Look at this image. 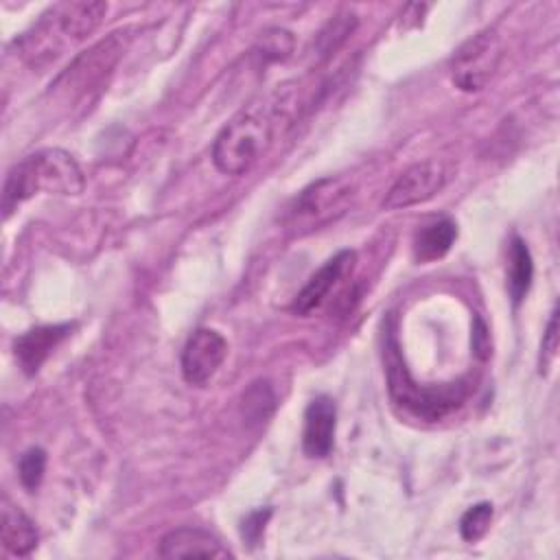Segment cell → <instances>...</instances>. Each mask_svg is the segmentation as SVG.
<instances>
[{"label":"cell","instance_id":"8fae6325","mask_svg":"<svg viewBox=\"0 0 560 560\" xmlns=\"http://www.w3.org/2000/svg\"><path fill=\"white\" fill-rule=\"evenodd\" d=\"M337 431V405L330 396H315L304 411L302 451L311 459H324L335 446Z\"/></svg>","mask_w":560,"mask_h":560},{"label":"cell","instance_id":"9a60e30c","mask_svg":"<svg viewBox=\"0 0 560 560\" xmlns=\"http://www.w3.org/2000/svg\"><path fill=\"white\" fill-rule=\"evenodd\" d=\"M457 238V223L451 217H440L422 225L413 236V256L418 262L442 258Z\"/></svg>","mask_w":560,"mask_h":560},{"label":"cell","instance_id":"ffe728a7","mask_svg":"<svg viewBox=\"0 0 560 560\" xmlns=\"http://www.w3.org/2000/svg\"><path fill=\"white\" fill-rule=\"evenodd\" d=\"M260 55L267 61H282L293 52V35L284 28H269L258 42Z\"/></svg>","mask_w":560,"mask_h":560},{"label":"cell","instance_id":"e0dca14e","mask_svg":"<svg viewBox=\"0 0 560 560\" xmlns=\"http://www.w3.org/2000/svg\"><path fill=\"white\" fill-rule=\"evenodd\" d=\"M241 409H243V416H245L247 424L265 422L276 409V394H273L271 385L267 381L252 383L247 387V392L243 394Z\"/></svg>","mask_w":560,"mask_h":560},{"label":"cell","instance_id":"52a82bcc","mask_svg":"<svg viewBox=\"0 0 560 560\" xmlns=\"http://www.w3.org/2000/svg\"><path fill=\"white\" fill-rule=\"evenodd\" d=\"M503 59V42L494 28L468 37L451 57V81L462 92H479L497 74Z\"/></svg>","mask_w":560,"mask_h":560},{"label":"cell","instance_id":"44dd1931","mask_svg":"<svg viewBox=\"0 0 560 560\" xmlns=\"http://www.w3.org/2000/svg\"><path fill=\"white\" fill-rule=\"evenodd\" d=\"M357 20L352 13H341V15H335L328 26L322 31V37H319V46H322V52H330L335 50L354 28Z\"/></svg>","mask_w":560,"mask_h":560},{"label":"cell","instance_id":"7a4b0ae2","mask_svg":"<svg viewBox=\"0 0 560 560\" xmlns=\"http://www.w3.org/2000/svg\"><path fill=\"white\" fill-rule=\"evenodd\" d=\"M83 186L85 177L72 153L63 149L37 151L11 166L7 173L2 190L4 217L37 192L79 195Z\"/></svg>","mask_w":560,"mask_h":560},{"label":"cell","instance_id":"2e32d148","mask_svg":"<svg viewBox=\"0 0 560 560\" xmlns=\"http://www.w3.org/2000/svg\"><path fill=\"white\" fill-rule=\"evenodd\" d=\"M534 280V260L527 243L521 236H512L510 247H508V293L518 306L525 295L529 293Z\"/></svg>","mask_w":560,"mask_h":560},{"label":"cell","instance_id":"5bb4252c","mask_svg":"<svg viewBox=\"0 0 560 560\" xmlns=\"http://www.w3.org/2000/svg\"><path fill=\"white\" fill-rule=\"evenodd\" d=\"M0 538L7 551L13 556H28L39 540L35 523L7 497L2 499V521H0Z\"/></svg>","mask_w":560,"mask_h":560},{"label":"cell","instance_id":"603a6c76","mask_svg":"<svg viewBox=\"0 0 560 560\" xmlns=\"http://www.w3.org/2000/svg\"><path fill=\"white\" fill-rule=\"evenodd\" d=\"M271 516V508H265V510H254L249 512L243 523H241V536L249 542V545H256L260 538H262V532H265V525Z\"/></svg>","mask_w":560,"mask_h":560},{"label":"cell","instance_id":"cb8c5ba5","mask_svg":"<svg viewBox=\"0 0 560 560\" xmlns=\"http://www.w3.org/2000/svg\"><path fill=\"white\" fill-rule=\"evenodd\" d=\"M472 346H475V352L486 359L488 357V348H490V341H488V332H486V326L483 322L477 317L475 322V328H472Z\"/></svg>","mask_w":560,"mask_h":560},{"label":"cell","instance_id":"5b68a950","mask_svg":"<svg viewBox=\"0 0 560 560\" xmlns=\"http://www.w3.org/2000/svg\"><path fill=\"white\" fill-rule=\"evenodd\" d=\"M352 199V184L343 177H322L306 186L291 201L284 214L287 230L295 234L313 232L341 217Z\"/></svg>","mask_w":560,"mask_h":560},{"label":"cell","instance_id":"30bf717a","mask_svg":"<svg viewBox=\"0 0 560 560\" xmlns=\"http://www.w3.org/2000/svg\"><path fill=\"white\" fill-rule=\"evenodd\" d=\"M354 262L357 254L352 249H341L339 254L328 258L300 289L291 304V311L300 317H306L308 313L319 308L326 302L328 293L354 269Z\"/></svg>","mask_w":560,"mask_h":560},{"label":"cell","instance_id":"277c9868","mask_svg":"<svg viewBox=\"0 0 560 560\" xmlns=\"http://www.w3.org/2000/svg\"><path fill=\"white\" fill-rule=\"evenodd\" d=\"M389 368H387V383L389 394L396 405L411 411L413 416H420L424 420H440L455 407H459L466 398V385H444V387H422L418 385L407 368L398 361V354L394 352V337H389Z\"/></svg>","mask_w":560,"mask_h":560},{"label":"cell","instance_id":"6da1fadb","mask_svg":"<svg viewBox=\"0 0 560 560\" xmlns=\"http://www.w3.org/2000/svg\"><path fill=\"white\" fill-rule=\"evenodd\" d=\"M107 2L101 0L55 4L42 15L39 24L20 39L22 57L31 66H44L55 61L68 44H79L88 39L103 24Z\"/></svg>","mask_w":560,"mask_h":560},{"label":"cell","instance_id":"7402d4cb","mask_svg":"<svg viewBox=\"0 0 560 560\" xmlns=\"http://www.w3.org/2000/svg\"><path fill=\"white\" fill-rule=\"evenodd\" d=\"M558 354V308L553 306L551 317L547 322V328L542 332V341H540V374L549 370V365L553 363Z\"/></svg>","mask_w":560,"mask_h":560},{"label":"cell","instance_id":"4fadbf2b","mask_svg":"<svg viewBox=\"0 0 560 560\" xmlns=\"http://www.w3.org/2000/svg\"><path fill=\"white\" fill-rule=\"evenodd\" d=\"M158 553L162 558H232V551L206 529L177 527L162 536Z\"/></svg>","mask_w":560,"mask_h":560},{"label":"cell","instance_id":"8992f818","mask_svg":"<svg viewBox=\"0 0 560 560\" xmlns=\"http://www.w3.org/2000/svg\"><path fill=\"white\" fill-rule=\"evenodd\" d=\"M127 44H129L127 31L112 33L109 37L101 39L90 50L79 55L66 68V72L57 79V83L50 88H59L66 96H72V98H85L92 90H98L105 83V79L116 68Z\"/></svg>","mask_w":560,"mask_h":560},{"label":"cell","instance_id":"9c48e42d","mask_svg":"<svg viewBox=\"0 0 560 560\" xmlns=\"http://www.w3.org/2000/svg\"><path fill=\"white\" fill-rule=\"evenodd\" d=\"M228 357V341L214 328H197L182 350V376L188 385H206Z\"/></svg>","mask_w":560,"mask_h":560},{"label":"cell","instance_id":"ba28073f","mask_svg":"<svg viewBox=\"0 0 560 560\" xmlns=\"http://www.w3.org/2000/svg\"><path fill=\"white\" fill-rule=\"evenodd\" d=\"M448 179V168L442 160H422L405 168L396 182L389 186L383 199L385 210H400L418 206L435 197Z\"/></svg>","mask_w":560,"mask_h":560},{"label":"cell","instance_id":"3957f363","mask_svg":"<svg viewBox=\"0 0 560 560\" xmlns=\"http://www.w3.org/2000/svg\"><path fill=\"white\" fill-rule=\"evenodd\" d=\"M273 140V112L267 105H249L234 114L217 133L212 162L223 175H245L267 153Z\"/></svg>","mask_w":560,"mask_h":560},{"label":"cell","instance_id":"7c38bea8","mask_svg":"<svg viewBox=\"0 0 560 560\" xmlns=\"http://www.w3.org/2000/svg\"><path fill=\"white\" fill-rule=\"evenodd\" d=\"M70 330H72L70 324H48V326H37L22 332L13 341V352L24 374L28 376L37 374L44 361L70 335Z\"/></svg>","mask_w":560,"mask_h":560},{"label":"cell","instance_id":"ac0fdd59","mask_svg":"<svg viewBox=\"0 0 560 560\" xmlns=\"http://www.w3.org/2000/svg\"><path fill=\"white\" fill-rule=\"evenodd\" d=\"M492 516H494V510H492V503H488V501H481V503H475L472 508H468L459 518L462 538L466 542H477L479 538H483L486 532L490 529Z\"/></svg>","mask_w":560,"mask_h":560},{"label":"cell","instance_id":"d6986e66","mask_svg":"<svg viewBox=\"0 0 560 560\" xmlns=\"http://www.w3.org/2000/svg\"><path fill=\"white\" fill-rule=\"evenodd\" d=\"M46 472V451L39 446H31L18 459V477L26 492H35Z\"/></svg>","mask_w":560,"mask_h":560}]
</instances>
